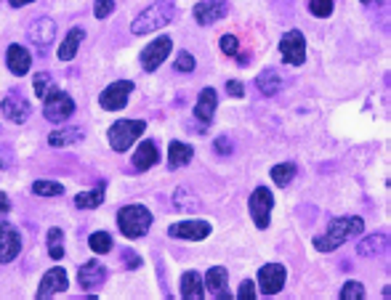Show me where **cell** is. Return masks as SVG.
<instances>
[{
  "label": "cell",
  "instance_id": "cell-32",
  "mask_svg": "<svg viewBox=\"0 0 391 300\" xmlns=\"http://www.w3.org/2000/svg\"><path fill=\"white\" fill-rule=\"evenodd\" d=\"M88 245H91V250L99 252V255H107L109 250H112V236H109L107 231H96V234H91Z\"/></svg>",
  "mask_w": 391,
  "mask_h": 300
},
{
  "label": "cell",
  "instance_id": "cell-13",
  "mask_svg": "<svg viewBox=\"0 0 391 300\" xmlns=\"http://www.w3.org/2000/svg\"><path fill=\"white\" fill-rule=\"evenodd\" d=\"M0 112L11 120V122L22 125V122H27V117H29V101L22 93H8V96L0 101Z\"/></svg>",
  "mask_w": 391,
  "mask_h": 300
},
{
  "label": "cell",
  "instance_id": "cell-14",
  "mask_svg": "<svg viewBox=\"0 0 391 300\" xmlns=\"http://www.w3.org/2000/svg\"><path fill=\"white\" fill-rule=\"evenodd\" d=\"M168 234L173 236V239L200 242V239H205V236L211 234V223L208 221H181V223H173V226L168 229Z\"/></svg>",
  "mask_w": 391,
  "mask_h": 300
},
{
  "label": "cell",
  "instance_id": "cell-3",
  "mask_svg": "<svg viewBox=\"0 0 391 300\" xmlns=\"http://www.w3.org/2000/svg\"><path fill=\"white\" fill-rule=\"evenodd\" d=\"M152 221L155 218L144 205H128L118 213V226H120L122 236H128V239H138L147 234Z\"/></svg>",
  "mask_w": 391,
  "mask_h": 300
},
{
  "label": "cell",
  "instance_id": "cell-30",
  "mask_svg": "<svg viewBox=\"0 0 391 300\" xmlns=\"http://www.w3.org/2000/svg\"><path fill=\"white\" fill-rule=\"evenodd\" d=\"M48 255L59 261V258H64V231L62 229H51L48 231Z\"/></svg>",
  "mask_w": 391,
  "mask_h": 300
},
{
  "label": "cell",
  "instance_id": "cell-39",
  "mask_svg": "<svg viewBox=\"0 0 391 300\" xmlns=\"http://www.w3.org/2000/svg\"><path fill=\"white\" fill-rule=\"evenodd\" d=\"M112 11H115V0H96V19H107Z\"/></svg>",
  "mask_w": 391,
  "mask_h": 300
},
{
  "label": "cell",
  "instance_id": "cell-35",
  "mask_svg": "<svg viewBox=\"0 0 391 300\" xmlns=\"http://www.w3.org/2000/svg\"><path fill=\"white\" fill-rule=\"evenodd\" d=\"M341 298H343V300L364 298V287L360 285V282H346V285L341 287Z\"/></svg>",
  "mask_w": 391,
  "mask_h": 300
},
{
  "label": "cell",
  "instance_id": "cell-43",
  "mask_svg": "<svg viewBox=\"0 0 391 300\" xmlns=\"http://www.w3.org/2000/svg\"><path fill=\"white\" fill-rule=\"evenodd\" d=\"M8 210H11V202H8L6 192H0V215H3V213H8Z\"/></svg>",
  "mask_w": 391,
  "mask_h": 300
},
{
  "label": "cell",
  "instance_id": "cell-25",
  "mask_svg": "<svg viewBox=\"0 0 391 300\" xmlns=\"http://www.w3.org/2000/svg\"><path fill=\"white\" fill-rule=\"evenodd\" d=\"M192 155H194L192 146L181 144V141H171V149H168V165H171V170L187 165L189 159H192Z\"/></svg>",
  "mask_w": 391,
  "mask_h": 300
},
{
  "label": "cell",
  "instance_id": "cell-12",
  "mask_svg": "<svg viewBox=\"0 0 391 300\" xmlns=\"http://www.w3.org/2000/svg\"><path fill=\"white\" fill-rule=\"evenodd\" d=\"M22 250V236L11 223H0V263H11Z\"/></svg>",
  "mask_w": 391,
  "mask_h": 300
},
{
  "label": "cell",
  "instance_id": "cell-31",
  "mask_svg": "<svg viewBox=\"0 0 391 300\" xmlns=\"http://www.w3.org/2000/svg\"><path fill=\"white\" fill-rule=\"evenodd\" d=\"M32 192L38 197H59L64 194V186L56 181H35L32 183Z\"/></svg>",
  "mask_w": 391,
  "mask_h": 300
},
{
  "label": "cell",
  "instance_id": "cell-11",
  "mask_svg": "<svg viewBox=\"0 0 391 300\" xmlns=\"http://www.w3.org/2000/svg\"><path fill=\"white\" fill-rule=\"evenodd\" d=\"M171 48H173V40L171 38H157L152 40L147 48L141 51V66L147 69V72H155L157 66L168 59V53H171Z\"/></svg>",
  "mask_w": 391,
  "mask_h": 300
},
{
  "label": "cell",
  "instance_id": "cell-38",
  "mask_svg": "<svg viewBox=\"0 0 391 300\" xmlns=\"http://www.w3.org/2000/svg\"><path fill=\"white\" fill-rule=\"evenodd\" d=\"M218 45H221V53H227V56H237L240 53V40L234 38V35H224Z\"/></svg>",
  "mask_w": 391,
  "mask_h": 300
},
{
  "label": "cell",
  "instance_id": "cell-29",
  "mask_svg": "<svg viewBox=\"0 0 391 300\" xmlns=\"http://www.w3.org/2000/svg\"><path fill=\"white\" fill-rule=\"evenodd\" d=\"M298 170L293 162H283V165H274L271 168V181L277 183V186H287V183L293 181V176H296Z\"/></svg>",
  "mask_w": 391,
  "mask_h": 300
},
{
  "label": "cell",
  "instance_id": "cell-37",
  "mask_svg": "<svg viewBox=\"0 0 391 300\" xmlns=\"http://www.w3.org/2000/svg\"><path fill=\"white\" fill-rule=\"evenodd\" d=\"M194 66H197V62H194V56L189 51H181L176 56V69H178V72H192Z\"/></svg>",
  "mask_w": 391,
  "mask_h": 300
},
{
  "label": "cell",
  "instance_id": "cell-21",
  "mask_svg": "<svg viewBox=\"0 0 391 300\" xmlns=\"http://www.w3.org/2000/svg\"><path fill=\"white\" fill-rule=\"evenodd\" d=\"M157 159H160V155H157V146H155V141H144V144L134 152V168L136 170H149L152 165H157Z\"/></svg>",
  "mask_w": 391,
  "mask_h": 300
},
{
  "label": "cell",
  "instance_id": "cell-6",
  "mask_svg": "<svg viewBox=\"0 0 391 300\" xmlns=\"http://www.w3.org/2000/svg\"><path fill=\"white\" fill-rule=\"evenodd\" d=\"M280 53H283V62L290 66H301L306 62V40L298 29L285 32L280 40Z\"/></svg>",
  "mask_w": 391,
  "mask_h": 300
},
{
  "label": "cell",
  "instance_id": "cell-34",
  "mask_svg": "<svg viewBox=\"0 0 391 300\" xmlns=\"http://www.w3.org/2000/svg\"><path fill=\"white\" fill-rule=\"evenodd\" d=\"M173 202H176V208H197V199L192 197V192H187L184 186L181 189H176V194H173Z\"/></svg>",
  "mask_w": 391,
  "mask_h": 300
},
{
  "label": "cell",
  "instance_id": "cell-15",
  "mask_svg": "<svg viewBox=\"0 0 391 300\" xmlns=\"http://www.w3.org/2000/svg\"><path fill=\"white\" fill-rule=\"evenodd\" d=\"M29 40L35 43V48L41 53H45V48L54 43V35H56V24L51 22V19H45V16H41V19H35L32 24H29L27 29Z\"/></svg>",
  "mask_w": 391,
  "mask_h": 300
},
{
  "label": "cell",
  "instance_id": "cell-36",
  "mask_svg": "<svg viewBox=\"0 0 391 300\" xmlns=\"http://www.w3.org/2000/svg\"><path fill=\"white\" fill-rule=\"evenodd\" d=\"M309 11L314 16H330L333 13V0H309Z\"/></svg>",
  "mask_w": 391,
  "mask_h": 300
},
{
  "label": "cell",
  "instance_id": "cell-20",
  "mask_svg": "<svg viewBox=\"0 0 391 300\" xmlns=\"http://www.w3.org/2000/svg\"><path fill=\"white\" fill-rule=\"evenodd\" d=\"M6 64L8 69L14 72V75H27L29 72V64H32V59H29V51L27 48H22V45H11L8 53H6Z\"/></svg>",
  "mask_w": 391,
  "mask_h": 300
},
{
  "label": "cell",
  "instance_id": "cell-9",
  "mask_svg": "<svg viewBox=\"0 0 391 300\" xmlns=\"http://www.w3.org/2000/svg\"><path fill=\"white\" fill-rule=\"evenodd\" d=\"M229 13V0H200L194 6V22L197 24H216Z\"/></svg>",
  "mask_w": 391,
  "mask_h": 300
},
{
  "label": "cell",
  "instance_id": "cell-2",
  "mask_svg": "<svg viewBox=\"0 0 391 300\" xmlns=\"http://www.w3.org/2000/svg\"><path fill=\"white\" fill-rule=\"evenodd\" d=\"M176 16V8L171 0H157V3H152L149 8L138 13L134 19V24H131V32L134 35H149V32H157L162 29L165 24H171V19Z\"/></svg>",
  "mask_w": 391,
  "mask_h": 300
},
{
  "label": "cell",
  "instance_id": "cell-40",
  "mask_svg": "<svg viewBox=\"0 0 391 300\" xmlns=\"http://www.w3.org/2000/svg\"><path fill=\"white\" fill-rule=\"evenodd\" d=\"M253 295H256V282H250V279L237 287V298H253Z\"/></svg>",
  "mask_w": 391,
  "mask_h": 300
},
{
  "label": "cell",
  "instance_id": "cell-22",
  "mask_svg": "<svg viewBox=\"0 0 391 300\" xmlns=\"http://www.w3.org/2000/svg\"><path fill=\"white\" fill-rule=\"evenodd\" d=\"M83 40H85V32H83L80 27L69 29V35L64 38V43L59 45V59H62V62H72V59H75V53H78V48H80Z\"/></svg>",
  "mask_w": 391,
  "mask_h": 300
},
{
  "label": "cell",
  "instance_id": "cell-16",
  "mask_svg": "<svg viewBox=\"0 0 391 300\" xmlns=\"http://www.w3.org/2000/svg\"><path fill=\"white\" fill-rule=\"evenodd\" d=\"M205 290H208L213 298H232L229 274H227L224 266H213V269L205 274Z\"/></svg>",
  "mask_w": 391,
  "mask_h": 300
},
{
  "label": "cell",
  "instance_id": "cell-33",
  "mask_svg": "<svg viewBox=\"0 0 391 300\" xmlns=\"http://www.w3.org/2000/svg\"><path fill=\"white\" fill-rule=\"evenodd\" d=\"M32 88H35V96L45 99L48 93L54 91V80H51V75H48V72H38V75H35V80H32Z\"/></svg>",
  "mask_w": 391,
  "mask_h": 300
},
{
  "label": "cell",
  "instance_id": "cell-8",
  "mask_svg": "<svg viewBox=\"0 0 391 300\" xmlns=\"http://www.w3.org/2000/svg\"><path fill=\"white\" fill-rule=\"evenodd\" d=\"M131 91H134V83H131V80H118V83L107 85V91H101L99 104L104 106V109H109V112H118V109L125 106Z\"/></svg>",
  "mask_w": 391,
  "mask_h": 300
},
{
  "label": "cell",
  "instance_id": "cell-44",
  "mask_svg": "<svg viewBox=\"0 0 391 300\" xmlns=\"http://www.w3.org/2000/svg\"><path fill=\"white\" fill-rule=\"evenodd\" d=\"M14 8H22V6H29V3H35V0H8Z\"/></svg>",
  "mask_w": 391,
  "mask_h": 300
},
{
  "label": "cell",
  "instance_id": "cell-23",
  "mask_svg": "<svg viewBox=\"0 0 391 300\" xmlns=\"http://www.w3.org/2000/svg\"><path fill=\"white\" fill-rule=\"evenodd\" d=\"M83 136H85V131H83L80 125H75V128H56V131L48 136V144L51 146H69V144H78V141H83Z\"/></svg>",
  "mask_w": 391,
  "mask_h": 300
},
{
  "label": "cell",
  "instance_id": "cell-26",
  "mask_svg": "<svg viewBox=\"0 0 391 300\" xmlns=\"http://www.w3.org/2000/svg\"><path fill=\"white\" fill-rule=\"evenodd\" d=\"M386 245H389V236L383 234V231H378V234H370L367 239H362V242L357 245V252L367 258V255H378Z\"/></svg>",
  "mask_w": 391,
  "mask_h": 300
},
{
  "label": "cell",
  "instance_id": "cell-4",
  "mask_svg": "<svg viewBox=\"0 0 391 300\" xmlns=\"http://www.w3.org/2000/svg\"><path fill=\"white\" fill-rule=\"evenodd\" d=\"M144 131H147V122H144V120H118L107 133L109 146H112L115 152H128V149L134 146L136 138Z\"/></svg>",
  "mask_w": 391,
  "mask_h": 300
},
{
  "label": "cell",
  "instance_id": "cell-28",
  "mask_svg": "<svg viewBox=\"0 0 391 300\" xmlns=\"http://www.w3.org/2000/svg\"><path fill=\"white\" fill-rule=\"evenodd\" d=\"M104 202V186H96V189H91V192H83V194L75 197V205L78 208H99Z\"/></svg>",
  "mask_w": 391,
  "mask_h": 300
},
{
  "label": "cell",
  "instance_id": "cell-1",
  "mask_svg": "<svg viewBox=\"0 0 391 300\" xmlns=\"http://www.w3.org/2000/svg\"><path fill=\"white\" fill-rule=\"evenodd\" d=\"M362 231H364L362 218H336V221H330L325 234H320L314 239V248L320 250V252H333L341 245H346L351 236L362 234Z\"/></svg>",
  "mask_w": 391,
  "mask_h": 300
},
{
  "label": "cell",
  "instance_id": "cell-10",
  "mask_svg": "<svg viewBox=\"0 0 391 300\" xmlns=\"http://www.w3.org/2000/svg\"><path fill=\"white\" fill-rule=\"evenodd\" d=\"M285 276H287V271H285L283 263H266L258 271V287L264 295H277L285 287Z\"/></svg>",
  "mask_w": 391,
  "mask_h": 300
},
{
  "label": "cell",
  "instance_id": "cell-24",
  "mask_svg": "<svg viewBox=\"0 0 391 300\" xmlns=\"http://www.w3.org/2000/svg\"><path fill=\"white\" fill-rule=\"evenodd\" d=\"M181 295L184 298H203L205 295V282L203 276L197 274V271H187V274L181 276Z\"/></svg>",
  "mask_w": 391,
  "mask_h": 300
},
{
  "label": "cell",
  "instance_id": "cell-42",
  "mask_svg": "<svg viewBox=\"0 0 391 300\" xmlns=\"http://www.w3.org/2000/svg\"><path fill=\"white\" fill-rule=\"evenodd\" d=\"M216 152H218V155H229V152H232L229 138H216Z\"/></svg>",
  "mask_w": 391,
  "mask_h": 300
},
{
  "label": "cell",
  "instance_id": "cell-27",
  "mask_svg": "<svg viewBox=\"0 0 391 300\" xmlns=\"http://www.w3.org/2000/svg\"><path fill=\"white\" fill-rule=\"evenodd\" d=\"M280 83H283V80H280V75H277L274 69H264L256 80L258 91L264 93V96H274V93L280 91Z\"/></svg>",
  "mask_w": 391,
  "mask_h": 300
},
{
  "label": "cell",
  "instance_id": "cell-19",
  "mask_svg": "<svg viewBox=\"0 0 391 300\" xmlns=\"http://www.w3.org/2000/svg\"><path fill=\"white\" fill-rule=\"evenodd\" d=\"M216 106H218V96L213 88H205L200 96H197V106H194V117L200 122H211L213 115H216Z\"/></svg>",
  "mask_w": 391,
  "mask_h": 300
},
{
  "label": "cell",
  "instance_id": "cell-17",
  "mask_svg": "<svg viewBox=\"0 0 391 300\" xmlns=\"http://www.w3.org/2000/svg\"><path fill=\"white\" fill-rule=\"evenodd\" d=\"M69 287V279L64 269H51L43 276L41 287H38V298H51L56 292H64Z\"/></svg>",
  "mask_w": 391,
  "mask_h": 300
},
{
  "label": "cell",
  "instance_id": "cell-5",
  "mask_svg": "<svg viewBox=\"0 0 391 300\" xmlns=\"http://www.w3.org/2000/svg\"><path fill=\"white\" fill-rule=\"evenodd\" d=\"M72 112H75V101L64 91H59V88H54L43 99V115L51 122H64L67 117H72Z\"/></svg>",
  "mask_w": 391,
  "mask_h": 300
},
{
  "label": "cell",
  "instance_id": "cell-18",
  "mask_svg": "<svg viewBox=\"0 0 391 300\" xmlns=\"http://www.w3.org/2000/svg\"><path fill=\"white\" fill-rule=\"evenodd\" d=\"M80 287L83 290H96L107 282V269L99 261H88L85 266H80Z\"/></svg>",
  "mask_w": 391,
  "mask_h": 300
},
{
  "label": "cell",
  "instance_id": "cell-7",
  "mask_svg": "<svg viewBox=\"0 0 391 300\" xmlns=\"http://www.w3.org/2000/svg\"><path fill=\"white\" fill-rule=\"evenodd\" d=\"M271 208H274V194H271L266 186H258L256 192L250 194V215H253L258 229H266L269 226Z\"/></svg>",
  "mask_w": 391,
  "mask_h": 300
},
{
  "label": "cell",
  "instance_id": "cell-41",
  "mask_svg": "<svg viewBox=\"0 0 391 300\" xmlns=\"http://www.w3.org/2000/svg\"><path fill=\"white\" fill-rule=\"evenodd\" d=\"M227 91H229V96H237V99H243L245 96V88L240 80H229V83H227Z\"/></svg>",
  "mask_w": 391,
  "mask_h": 300
}]
</instances>
